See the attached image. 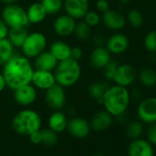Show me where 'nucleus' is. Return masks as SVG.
<instances>
[{"label":"nucleus","instance_id":"f257e3e1","mask_svg":"<svg viewBox=\"0 0 156 156\" xmlns=\"http://www.w3.org/2000/svg\"><path fill=\"white\" fill-rule=\"evenodd\" d=\"M34 67L30 59L23 54H14L4 65L2 74L5 78L7 87L15 90L31 81Z\"/></svg>","mask_w":156,"mask_h":156},{"label":"nucleus","instance_id":"f03ea898","mask_svg":"<svg viewBox=\"0 0 156 156\" xmlns=\"http://www.w3.org/2000/svg\"><path fill=\"white\" fill-rule=\"evenodd\" d=\"M130 101V94L127 87L109 86L102 98V105L106 111L113 117H118L126 112Z\"/></svg>","mask_w":156,"mask_h":156},{"label":"nucleus","instance_id":"7ed1b4c3","mask_svg":"<svg viewBox=\"0 0 156 156\" xmlns=\"http://www.w3.org/2000/svg\"><path fill=\"white\" fill-rule=\"evenodd\" d=\"M56 84L66 88L74 86L80 80L82 75V68L78 61L68 58L58 62L53 70Z\"/></svg>","mask_w":156,"mask_h":156},{"label":"nucleus","instance_id":"20e7f679","mask_svg":"<svg viewBox=\"0 0 156 156\" xmlns=\"http://www.w3.org/2000/svg\"><path fill=\"white\" fill-rule=\"evenodd\" d=\"M11 125L14 131L18 134L29 136L32 132L41 129V118L37 111L24 108L13 117Z\"/></svg>","mask_w":156,"mask_h":156},{"label":"nucleus","instance_id":"39448f33","mask_svg":"<svg viewBox=\"0 0 156 156\" xmlns=\"http://www.w3.org/2000/svg\"><path fill=\"white\" fill-rule=\"evenodd\" d=\"M1 19L9 29L28 28L30 25L27 17L26 9L19 4L5 6L1 12Z\"/></svg>","mask_w":156,"mask_h":156},{"label":"nucleus","instance_id":"423d86ee","mask_svg":"<svg viewBox=\"0 0 156 156\" xmlns=\"http://www.w3.org/2000/svg\"><path fill=\"white\" fill-rule=\"evenodd\" d=\"M48 41L46 36L40 31H33L28 34L24 41L21 51L22 54L29 59H34L47 48Z\"/></svg>","mask_w":156,"mask_h":156},{"label":"nucleus","instance_id":"0eeeda50","mask_svg":"<svg viewBox=\"0 0 156 156\" xmlns=\"http://www.w3.org/2000/svg\"><path fill=\"white\" fill-rule=\"evenodd\" d=\"M44 100L47 107L51 110H61L66 104V93L64 87L58 84L45 90Z\"/></svg>","mask_w":156,"mask_h":156},{"label":"nucleus","instance_id":"6e6552de","mask_svg":"<svg viewBox=\"0 0 156 156\" xmlns=\"http://www.w3.org/2000/svg\"><path fill=\"white\" fill-rule=\"evenodd\" d=\"M137 115L142 123L151 124L156 122V97L142 99L137 108Z\"/></svg>","mask_w":156,"mask_h":156},{"label":"nucleus","instance_id":"1a4fd4ad","mask_svg":"<svg viewBox=\"0 0 156 156\" xmlns=\"http://www.w3.org/2000/svg\"><path fill=\"white\" fill-rule=\"evenodd\" d=\"M13 92L14 100L18 105L21 107H28L32 105L38 97L37 88L30 83L15 89Z\"/></svg>","mask_w":156,"mask_h":156},{"label":"nucleus","instance_id":"9d476101","mask_svg":"<svg viewBox=\"0 0 156 156\" xmlns=\"http://www.w3.org/2000/svg\"><path fill=\"white\" fill-rule=\"evenodd\" d=\"M89 0H63V10L65 14L75 20H83L89 10Z\"/></svg>","mask_w":156,"mask_h":156},{"label":"nucleus","instance_id":"9b49d317","mask_svg":"<svg viewBox=\"0 0 156 156\" xmlns=\"http://www.w3.org/2000/svg\"><path fill=\"white\" fill-rule=\"evenodd\" d=\"M136 77L137 72L132 65L129 63L119 64L113 78V82L117 86L128 87L129 86L133 84Z\"/></svg>","mask_w":156,"mask_h":156},{"label":"nucleus","instance_id":"f8f14e48","mask_svg":"<svg viewBox=\"0 0 156 156\" xmlns=\"http://www.w3.org/2000/svg\"><path fill=\"white\" fill-rule=\"evenodd\" d=\"M66 129L74 138L85 139L89 135L91 127L87 119L81 117H73L68 119Z\"/></svg>","mask_w":156,"mask_h":156},{"label":"nucleus","instance_id":"ddd939ff","mask_svg":"<svg viewBox=\"0 0 156 156\" xmlns=\"http://www.w3.org/2000/svg\"><path fill=\"white\" fill-rule=\"evenodd\" d=\"M76 20L67 14L59 15L53 21L52 28L59 37H69L73 34Z\"/></svg>","mask_w":156,"mask_h":156},{"label":"nucleus","instance_id":"4468645a","mask_svg":"<svg viewBox=\"0 0 156 156\" xmlns=\"http://www.w3.org/2000/svg\"><path fill=\"white\" fill-rule=\"evenodd\" d=\"M106 48L111 54L119 55L125 52L129 46V38L120 32H116L112 35H110L106 40Z\"/></svg>","mask_w":156,"mask_h":156},{"label":"nucleus","instance_id":"2eb2a0df","mask_svg":"<svg viewBox=\"0 0 156 156\" xmlns=\"http://www.w3.org/2000/svg\"><path fill=\"white\" fill-rule=\"evenodd\" d=\"M30 84H32L37 89L44 91L47 90L48 88L56 84L53 72L34 69Z\"/></svg>","mask_w":156,"mask_h":156},{"label":"nucleus","instance_id":"dca6fc26","mask_svg":"<svg viewBox=\"0 0 156 156\" xmlns=\"http://www.w3.org/2000/svg\"><path fill=\"white\" fill-rule=\"evenodd\" d=\"M101 21L108 29L115 31L122 30L127 23L126 18L123 14L112 9H109L102 14Z\"/></svg>","mask_w":156,"mask_h":156},{"label":"nucleus","instance_id":"f3484780","mask_svg":"<svg viewBox=\"0 0 156 156\" xmlns=\"http://www.w3.org/2000/svg\"><path fill=\"white\" fill-rule=\"evenodd\" d=\"M127 152L129 156H154L152 145L147 140L141 138L131 140Z\"/></svg>","mask_w":156,"mask_h":156},{"label":"nucleus","instance_id":"a211bd4d","mask_svg":"<svg viewBox=\"0 0 156 156\" xmlns=\"http://www.w3.org/2000/svg\"><path fill=\"white\" fill-rule=\"evenodd\" d=\"M111 53L104 46L95 47L90 53L89 62L90 65L97 70H102L110 61Z\"/></svg>","mask_w":156,"mask_h":156},{"label":"nucleus","instance_id":"6ab92c4d","mask_svg":"<svg viewBox=\"0 0 156 156\" xmlns=\"http://www.w3.org/2000/svg\"><path fill=\"white\" fill-rule=\"evenodd\" d=\"M112 123L113 116L106 110H99L96 112L89 121L91 129L95 131H104L108 129Z\"/></svg>","mask_w":156,"mask_h":156},{"label":"nucleus","instance_id":"aec40b11","mask_svg":"<svg viewBox=\"0 0 156 156\" xmlns=\"http://www.w3.org/2000/svg\"><path fill=\"white\" fill-rule=\"evenodd\" d=\"M57 63H58V61L56 60V58L49 51L45 50L44 51H42L41 53H40L38 56H36L33 59L32 64H33L34 69L53 72Z\"/></svg>","mask_w":156,"mask_h":156},{"label":"nucleus","instance_id":"412c9836","mask_svg":"<svg viewBox=\"0 0 156 156\" xmlns=\"http://www.w3.org/2000/svg\"><path fill=\"white\" fill-rule=\"evenodd\" d=\"M67 115L61 110H54L48 119V126L56 133L64 131L67 128Z\"/></svg>","mask_w":156,"mask_h":156},{"label":"nucleus","instance_id":"4be33fe9","mask_svg":"<svg viewBox=\"0 0 156 156\" xmlns=\"http://www.w3.org/2000/svg\"><path fill=\"white\" fill-rule=\"evenodd\" d=\"M71 46L61 40L52 41L49 46V51L56 58L58 62L66 60L71 57Z\"/></svg>","mask_w":156,"mask_h":156},{"label":"nucleus","instance_id":"5701e85b","mask_svg":"<svg viewBox=\"0 0 156 156\" xmlns=\"http://www.w3.org/2000/svg\"><path fill=\"white\" fill-rule=\"evenodd\" d=\"M30 24H40L43 22L48 16L41 2L32 3L26 9Z\"/></svg>","mask_w":156,"mask_h":156},{"label":"nucleus","instance_id":"b1692460","mask_svg":"<svg viewBox=\"0 0 156 156\" xmlns=\"http://www.w3.org/2000/svg\"><path fill=\"white\" fill-rule=\"evenodd\" d=\"M109 84L108 81L106 80H98V81H95L93 82L89 87H88V93L89 96L97 100L98 103L102 104V98L104 96V94L106 93L107 89L109 87Z\"/></svg>","mask_w":156,"mask_h":156},{"label":"nucleus","instance_id":"393cba45","mask_svg":"<svg viewBox=\"0 0 156 156\" xmlns=\"http://www.w3.org/2000/svg\"><path fill=\"white\" fill-rule=\"evenodd\" d=\"M28 34L29 31L27 28H12L9 29L7 39L10 41L14 48H21Z\"/></svg>","mask_w":156,"mask_h":156},{"label":"nucleus","instance_id":"a878e982","mask_svg":"<svg viewBox=\"0 0 156 156\" xmlns=\"http://www.w3.org/2000/svg\"><path fill=\"white\" fill-rule=\"evenodd\" d=\"M139 80L146 87H151L156 85V72L151 68H143L140 71Z\"/></svg>","mask_w":156,"mask_h":156},{"label":"nucleus","instance_id":"bb28decb","mask_svg":"<svg viewBox=\"0 0 156 156\" xmlns=\"http://www.w3.org/2000/svg\"><path fill=\"white\" fill-rule=\"evenodd\" d=\"M15 48L8 39L0 40V65H4L15 53Z\"/></svg>","mask_w":156,"mask_h":156},{"label":"nucleus","instance_id":"cd10ccee","mask_svg":"<svg viewBox=\"0 0 156 156\" xmlns=\"http://www.w3.org/2000/svg\"><path fill=\"white\" fill-rule=\"evenodd\" d=\"M143 133V124L140 120H133L128 123L126 127V135L131 140L139 139Z\"/></svg>","mask_w":156,"mask_h":156},{"label":"nucleus","instance_id":"c85d7f7f","mask_svg":"<svg viewBox=\"0 0 156 156\" xmlns=\"http://www.w3.org/2000/svg\"><path fill=\"white\" fill-rule=\"evenodd\" d=\"M41 3L50 16L59 14L63 8V0H41Z\"/></svg>","mask_w":156,"mask_h":156},{"label":"nucleus","instance_id":"c756f323","mask_svg":"<svg viewBox=\"0 0 156 156\" xmlns=\"http://www.w3.org/2000/svg\"><path fill=\"white\" fill-rule=\"evenodd\" d=\"M73 34L79 41H87L91 36V27H89L83 20L76 22Z\"/></svg>","mask_w":156,"mask_h":156},{"label":"nucleus","instance_id":"7c9ffc66","mask_svg":"<svg viewBox=\"0 0 156 156\" xmlns=\"http://www.w3.org/2000/svg\"><path fill=\"white\" fill-rule=\"evenodd\" d=\"M126 20L133 28H140L143 24L144 18H143L142 13L140 11H139L138 9H131L129 11Z\"/></svg>","mask_w":156,"mask_h":156},{"label":"nucleus","instance_id":"2f4dec72","mask_svg":"<svg viewBox=\"0 0 156 156\" xmlns=\"http://www.w3.org/2000/svg\"><path fill=\"white\" fill-rule=\"evenodd\" d=\"M42 141L41 143L46 146H54L58 142V135L55 131L51 129L50 128L41 129Z\"/></svg>","mask_w":156,"mask_h":156},{"label":"nucleus","instance_id":"473e14b6","mask_svg":"<svg viewBox=\"0 0 156 156\" xmlns=\"http://www.w3.org/2000/svg\"><path fill=\"white\" fill-rule=\"evenodd\" d=\"M143 45L149 52H156V30L149 31L143 40Z\"/></svg>","mask_w":156,"mask_h":156},{"label":"nucleus","instance_id":"72a5a7b5","mask_svg":"<svg viewBox=\"0 0 156 156\" xmlns=\"http://www.w3.org/2000/svg\"><path fill=\"white\" fill-rule=\"evenodd\" d=\"M119 63L115 61H110L103 69H102V73H103V77L104 79L108 82L113 81L114 75L116 73V71L118 69Z\"/></svg>","mask_w":156,"mask_h":156},{"label":"nucleus","instance_id":"f704fd0d","mask_svg":"<svg viewBox=\"0 0 156 156\" xmlns=\"http://www.w3.org/2000/svg\"><path fill=\"white\" fill-rule=\"evenodd\" d=\"M83 20L91 28L97 27L101 22V16L98 12L95 10H88L85 17L83 18Z\"/></svg>","mask_w":156,"mask_h":156},{"label":"nucleus","instance_id":"c9c22d12","mask_svg":"<svg viewBox=\"0 0 156 156\" xmlns=\"http://www.w3.org/2000/svg\"><path fill=\"white\" fill-rule=\"evenodd\" d=\"M147 140L152 145L156 146V122L150 124L146 131Z\"/></svg>","mask_w":156,"mask_h":156},{"label":"nucleus","instance_id":"e433bc0d","mask_svg":"<svg viewBox=\"0 0 156 156\" xmlns=\"http://www.w3.org/2000/svg\"><path fill=\"white\" fill-rule=\"evenodd\" d=\"M83 54H84V51H83L81 47H79V46H73V47L71 48V57L70 58L79 62L82 59Z\"/></svg>","mask_w":156,"mask_h":156},{"label":"nucleus","instance_id":"4c0bfd02","mask_svg":"<svg viewBox=\"0 0 156 156\" xmlns=\"http://www.w3.org/2000/svg\"><path fill=\"white\" fill-rule=\"evenodd\" d=\"M96 8L98 12H101L103 14L110 9V5L108 0H97Z\"/></svg>","mask_w":156,"mask_h":156},{"label":"nucleus","instance_id":"58836bf2","mask_svg":"<svg viewBox=\"0 0 156 156\" xmlns=\"http://www.w3.org/2000/svg\"><path fill=\"white\" fill-rule=\"evenodd\" d=\"M29 138H30V140L31 143H33V144H41V141H42V137H41V129L36 130V131L32 132L31 134H30Z\"/></svg>","mask_w":156,"mask_h":156},{"label":"nucleus","instance_id":"ea45409f","mask_svg":"<svg viewBox=\"0 0 156 156\" xmlns=\"http://www.w3.org/2000/svg\"><path fill=\"white\" fill-rule=\"evenodd\" d=\"M9 26L4 22L2 19H0V40L7 39L9 35Z\"/></svg>","mask_w":156,"mask_h":156},{"label":"nucleus","instance_id":"a19ab883","mask_svg":"<svg viewBox=\"0 0 156 156\" xmlns=\"http://www.w3.org/2000/svg\"><path fill=\"white\" fill-rule=\"evenodd\" d=\"M92 43L94 44L95 47H101L106 44V40L105 37L101 34H96L92 38Z\"/></svg>","mask_w":156,"mask_h":156},{"label":"nucleus","instance_id":"79ce46f5","mask_svg":"<svg viewBox=\"0 0 156 156\" xmlns=\"http://www.w3.org/2000/svg\"><path fill=\"white\" fill-rule=\"evenodd\" d=\"M6 87H7V85H6L5 78H4L2 73H0V93L3 92Z\"/></svg>","mask_w":156,"mask_h":156},{"label":"nucleus","instance_id":"37998d69","mask_svg":"<svg viewBox=\"0 0 156 156\" xmlns=\"http://www.w3.org/2000/svg\"><path fill=\"white\" fill-rule=\"evenodd\" d=\"M21 0H0L3 5L7 6V5H13V4H19Z\"/></svg>","mask_w":156,"mask_h":156},{"label":"nucleus","instance_id":"c03bdc74","mask_svg":"<svg viewBox=\"0 0 156 156\" xmlns=\"http://www.w3.org/2000/svg\"><path fill=\"white\" fill-rule=\"evenodd\" d=\"M131 1V0H119V2L122 3V4H128Z\"/></svg>","mask_w":156,"mask_h":156},{"label":"nucleus","instance_id":"a18cd8bd","mask_svg":"<svg viewBox=\"0 0 156 156\" xmlns=\"http://www.w3.org/2000/svg\"><path fill=\"white\" fill-rule=\"evenodd\" d=\"M92 156H105V155H103V154H101V153H95V154L92 155Z\"/></svg>","mask_w":156,"mask_h":156}]
</instances>
